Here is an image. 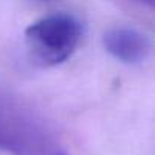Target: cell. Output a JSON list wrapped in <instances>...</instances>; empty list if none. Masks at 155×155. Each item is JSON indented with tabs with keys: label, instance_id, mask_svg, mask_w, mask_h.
I'll return each instance as SVG.
<instances>
[{
	"label": "cell",
	"instance_id": "cell-1",
	"mask_svg": "<svg viewBox=\"0 0 155 155\" xmlns=\"http://www.w3.org/2000/svg\"><path fill=\"white\" fill-rule=\"evenodd\" d=\"M0 150L12 155H67L43 119L3 93H0Z\"/></svg>",
	"mask_w": 155,
	"mask_h": 155
},
{
	"label": "cell",
	"instance_id": "cell-2",
	"mask_svg": "<svg viewBox=\"0 0 155 155\" xmlns=\"http://www.w3.org/2000/svg\"><path fill=\"white\" fill-rule=\"evenodd\" d=\"M82 37V26L70 14H53L37 20L25 31V41L32 61L53 67L67 61Z\"/></svg>",
	"mask_w": 155,
	"mask_h": 155
},
{
	"label": "cell",
	"instance_id": "cell-3",
	"mask_svg": "<svg viewBox=\"0 0 155 155\" xmlns=\"http://www.w3.org/2000/svg\"><path fill=\"white\" fill-rule=\"evenodd\" d=\"M104 47L117 61L125 64H137L147 58L150 43L135 29L114 28L104 35Z\"/></svg>",
	"mask_w": 155,
	"mask_h": 155
},
{
	"label": "cell",
	"instance_id": "cell-4",
	"mask_svg": "<svg viewBox=\"0 0 155 155\" xmlns=\"http://www.w3.org/2000/svg\"><path fill=\"white\" fill-rule=\"evenodd\" d=\"M138 2H141V3H144V5H149V6H153L155 0H138Z\"/></svg>",
	"mask_w": 155,
	"mask_h": 155
}]
</instances>
